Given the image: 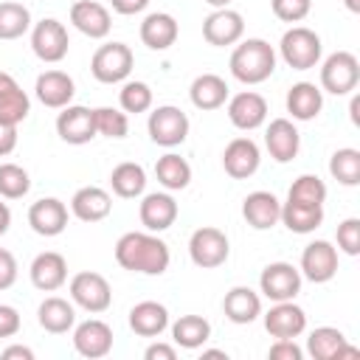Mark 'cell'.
Here are the masks:
<instances>
[{"mask_svg": "<svg viewBox=\"0 0 360 360\" xmlns=\"http://www.w3.org/2000/svg\"><path fill=\"white\" fill-rule=\"evenodd\" d=\"M115 262L129 273L160 276L169 270L172 253L169 245L152 231H129L115 242Z\"/></svg>", "mask_w": 360, "mask_h": 360, "instance_id": "cell-1", "label": "cell"}, {"mask_svg": "<svg viewBox=\"0 0 360 360\" xmlns=\"http://www.w3.org/2000/svg\"><path fill=\"white\" fill-rule=\"evenodd\" d=\"M276 70V51L264 39H245L231 53V76L242 84H262Z\"/></svg>", "mask_w": 360, "mask_h": 360, "instance_id": "cell-2", "label": "cell"}, {"mask_svg": "<svg viewBox=\"0 0 360 360\" xmlns=\"http://www.w3.org/2000/svg\"><path fill=\"white\" fill-rule=\"evenodd\" d=\"M278 51H281V59L292 68V70H309L321 62V37L307 28V25H292L290 31H284L281 42H278Z\"/></svg>", "mask_w": 360, "mask_h": 360, "instance_id": "cell-3", "label": "cell"}, {"mask_svg": "<svg viewBox=\"0 0 360 360\" xmlns=\"http://www.w3.org/2000/svg\"><path fill=\"white\" fill-rule=\"evenodd\" d=\"M132 65H135V56H132L129 45H124V42H107V45H101L93 53L90 73L101 84H118V82H127V76L132 73Z\"/></svg>", "mask_w": 360, "mask_h": 360, "instance_id": "cell-4", "label": "cell"}, {"mask_svg": "<svg viewBox=\"0 0 360 360\" xmlns=\"http://www.w3.org/2000/svg\"><path fill=\"white\" fill-rule=\"evenodd\" d=\"M360 82V62L349 51H335L321 65V87L332 96H349Z\"/></svg>", "mask_w": 360, "mask_h": 360, "instance_id": "cell-5", "label": "cell"}, {"mask_svg": "<svg viewBox=\"0 0 360 360\" xmlns=\"http://www.w3.org/2000/svg\"><path fill=\"white\" fill-rule=\"evenodd\" d=\"M188 115L180 110V107H172V104H163V107H155L149 112V121H146V129H149V138L158 143V146H180L186 138H188Z\"/></svg>", "mask_w": 360, "mask_h": 360, "instance_id": "cell-6", "label": "cell"}, {"mask_svg": "<svg viewBox=\"0 0 360 360\" xmlns=\"http://www.w3.org/2000/svg\"><path fill=\"white\" fill-rule=\"evenodd\" d=\"M228 253H231L228 236H225V231H219L214 225L197 228L191 233V239H188V256L202 270H214V267L225 264L228 262Z\"/></svg>", "mask_w": 360, "mask_h": 360, "instance_id": "cell-7", "label": "cell"}, {"mask_svg": "<svg viewBox=\"0 0 360 360\" xmlns=\"http://www.w3.org/2000/svg\"><path fill=\"white\" fill-rule=\"evenodd\" d=\"M70 298H73L76 307L98 315L112 304V290H110V281L101 273L82 270L70 278Z\"/></svg>", "mask_w": 360, "mask_h": 360, "instance_id": "cell-8", "label": "cell"}, {"mask_svg": "<svg viewBox=\"0 0 360 360\" xmlns=\"http://www.w3.org/2000/svg\"><path fill=\"white\" fill-rule=\"evenodd\" d=\"M31 48L37 53V59L48 62V65H56L68 56V48H70V37H68V28L53 20V17H45L34 25L31 31Z\"/></svg>", "mask_w": 360, "mask_h": 360, "instance_id": "cell-9", "label": "cell"}, {"mask_svg": "<svg viewBox=\"0 0 360 360\" xmlns=\"http://www.w3.org/2000/svg\"><path fill=\"white\" fill-rule=\"evenodd\" d=\"M259 287L270 301H292L301 292V270L290 262H270L259 276Z\"/></svg>", "mask_w": 360, "mask_h": 360, "instance_id": "cell-10", "label": "cell"}, {"mask_svg": "<svg viewBox=\"0 0 360 360\" xmlns=\"http://www.w3.org/2000/svg\"><path fill=\"white\" fill-rule=\"evenodd\" d=\"M335 273H338V248L326 239L309 242L301 253V276L315 284H326L335 278Z\"/></svg>", "mask_w": 360, "mask_h": 360, "instance_id": "cell-11", "label": "cell"}, {"mask_svg": "<svg viewBox=\"0 0 360 360\" xmlns=\"http://www.w3.org/2000/svg\"><path fill=\"white\" fill-rule=\"evenodd\" d=\"M56 135H59L65 143H73V146L90 143V141L96 138V118H93V110H90V107H82V104H68V107H62V112L56 115Z\"/></svg>", "mask_w": 360, "mask_h": 360, "instance_id": "cell-12", "label": "cell"}, {"mask_svg": "<svg viewBox=\"0 0 360 360\" xmlns=\"http://www.w3.org/2000/svg\"><path fill=\"white\" fill-rule=\"evenodd\" d=\"M242 34H245V20L233 8H217L202 20V37L214 48L236 45L242 39Z\"/></svg>", "mask_w": 360, "mask_h": 360, "instance_id": "cell-13", "label": "cell"}, {"mask_svg": "<svg viewBox=\"0 0 360 360\" xmlns=\"http://www.w3.org/2000/svg\"><path fill=\"white\" fill-rule=\"evenodd\" d=\"M73 346L82 357L87 360H98V357H107L112 352V329L110 323L98 321V318H90V321H82L76 329H73Z\"/></svg>", "mask_w": 360, "mask_h": 360, "instance_id": "cell-14", "label": "cell"}, {"mask_svg": "<svg viewBox=\"0 0 360 360\" xmlns=\"http://www.w3.org/2000/svg\"><path fill=\"white\" fill-rule=\"evenodd\" d=\"M264 329L270 338H298L307 329V312L292 301H276L264 312Z\"/></svg>", "mask_w": 360, "mask_h": 360, "instance_id": "cell-15", "label": "cell"}, {"mask_svg": "<svg viewBox=\"0 0 360 360\" xmlns=\"http://www.w3.org/2000/svg\"><path fill=\"white\" fill-rule=\"evenodd\" d=\"M228 118L236 129H259L267 118V101L262 93H253V90H242L236 93L233 98H228Z\"/></svg>", "mask_w": 360, "mask_h": 360, "instance_id": "cell-16", "label": "cell"}, {"mask_svg": "<svg viewBox=\"0 0 360 360\" xmlns=\"http://www.w3.org/2000/svg\"><path fill=\"white\" fill-rule=\"evenodd\" d=\"M259 163H262V152L253 138H233L222 152V169L233 180H248L250 174H256Z\"/></svg>", "mask_w": 360, "mask_h": 360, "instance_id": "cell-17", "label": "cell"}, {"mask_svg": "<svg viewBox=\"0 0 360 360\" xmlns=\"http://www.w3.org/2000/svg\"><path fill=\"white\" fill-rule=\"evenodd\" d=\"M28 225L39 236H59L68 228V205L56 197H42L28 208Z\"/></svg>", "mask_w": 360, "mask_h": 360, "instance_id": "cell-18", "label": "cell"}, {"mask_svg": "<svg viewBox=\"0 0 360 360\" xmlns=\"http://www.w3.org/2000/svg\"><path fill=\"white\" fill-rule=\"evenodd\" d=\"M28 273H31V284H34L37 290H42V292H56V290L68 281V262H65L62 253L45 250V253H37V256H34Z\"/></svg>", "mask_w": 360, "mask_h": 360, "instance_id": "cell-19", "label": "cell"}, {"mask_svg": "<svg viewBox=\"0 0 360 360\" xmlns=\"http://www.w3.org/2000/svg\"><path fill=\"white\" fill-rule=\"evenodd\" d=\"M70 22L90 39H104L112 28V17H110L107 6H101L96 0H76L70 6Z\"/></svg>", "mask_w": 360, "mask_h": 360, "instance_id": "cell-20", "label": "cell"}, {"mask_svg": "<svg viewBox=\"0 0 360 360\" xmlns=\"http://www.w3.org/2000/svg\"><path fill=\"white\" fill-rule=\"evenodd\" d=\"M264 146L276 163H290L301 149V135L290 118H273L264 132Z\"/></svg>", "mask_w": 360, "mask_h": 360, "instance_id": "cell-21", "label": "cell"}, {"mask_svg": "<svg viewBox=\"0 0 360 360\" xmlns=\"http://www.w3.org/2000/svg\"><path fill=\"white\" fill-rule=\"evenodd\" d=\"M242 217L256 231H270L281 222V202L273 191H250L242 202Z\"/></svg>", "mask_w": 360, "mask_h": 360, "instance_id": "cell-22", "label": "cell"}, {"mask_svg": "<svg viewBox=\"0 0 360 360\" xmlns=\"http://www.w3.org/2000/svg\"><path fill=\"white\" fill-rule=\"evenodd\" d=\"M307 352L315 360H340V357H357L360 352L346 343V335L335 326H318L307 338Z\"/></svg>", "mask_w": 360, "mask_h": 360, "instance_id": "cell-23", "label": "cell"}, {"mask_svg": "<svg viewBox=\"0 0 360 360\" xmlns=\"http://www.w3.org/2000/svg\"><path fill=\"white\" fill-rule=\"evenodd\" d=\"M177 202L172 194H163V191H155V194H146L141 200V208H138V217H141V225L152 233H160L166 228L174 225L177 219Z\"/></svg>", "mask_w": 360, "mask_h": 360, "instance_id": "cell-24", "label": "cell"}, {"mask_svg": "<svg viewBox=\"0 0 360 360\" xmlns=\"http://www.w3.org/2000/svg\"><path fill=\"white\" fill-rule=\"evenodd\" d=\"M34 93L37 98L51 107V110H62L73 101V93H76V84L73 79L65 73V70H45L37 76V84H34Z\"/></svg>", "mask_w": 360, "mask_h": 360, "instance_id": "cell-25", "label": "cell"}, {"mask_svg": "<svg viewBox=\"0 0 360 360\" xmlns=\"http://www.w3.org/2000/svg\"><path fill=\"white\" fill-rule=\"evenodd\" d=\"M177 34H180V25L166 11H152L141 22V42L152 51H169L177 42Z\"/></svg>", "mask_w": 360, "mask_h": 360, "instance_id": "cell-26", "label": "cell"}, {"mask_svg": "<svg viewBox=\"0 0 360 360\" xmlns=\"http://www.w3.org/2000/svg\"><path fill=\"white\" fill-rule=\"evenodd\" d=\"M112 211V197L98 186H84L70 197V214L82 222H98Z\"/></svg>", "mask_w": 360, "mask_h": 360, "instance_id": "cell-27", "label": "cell"}, {"mask_svg": "<svg viewBox=\"0 0 360 360\" xmlns=\"http://www.w3.org/2000/svg\"><path fill=\"white\" fill-rule=\"evenodd\" d=\"M222 312L231 323H253L262 315V298L250 287H231L222 298Z\"/></svg>", "mask_w": 360, "mask_h": 360, "instance_id": "cell-28", "label": "cell"}, {"mask_svg": "<svg viewBox=\"0 0 360 360\" xmlns=\"http://www.w3.org/2000/svg\"><path fill=\"white\" fill-rule=\"evenodd\" d=\"M129 329L141 338H158L169 329V309L158 301H141L129 309Z\"/></svg>", "mask_w": 360, "mask_h": 360, "instance_id": "cell-29", "label": "cell"}, {"mask_svg": "<svg viewBox=\"0 0 360 360\" xmlns=\"http://www.w3.org/2000/svg\"><path fill=\"white\" fill-rule=\"evenodd\" d=\"M323 110V93L312 82H298L287 90V112L295 121H312Z\"/></svg>", "mask_w": 360, "mask_h": 360, "instance_id": "cell-30", "label": "cell"}, {"mask_svg": "<svg viewBox=\"0 0 360 360\" xmlns=\"http://www.w3.org/2000/svg\"><path fill=\"white\" fill-rule=\"evenodd\" d=\"M37 321H39V326H42L45 332H51V335H65V332L73 329V323H76V309H73L70 301H65V298H59V295H48V298L39 304V309H37Z\"/></svg>", "mask_w": 360, "mask_h": 360, "instance_id": "cell-31", "label": "cell"}, {"mask_svg": "<svg viewBox=\"0 0 360 360\" xmlns=\"http://www.w3.org/2000/svg\"><path fill=\"white\" fill-rule=\"evenodd\" d=\"M188 98H191V104L197 110H219L228 101V84L217 73H202V76H197L191 82Z\"/></svg>", "mask_w": 360, "mask_h": 360, "instance_id": "cell-32", "label": "cell"}, {"mask_svg": "<svg viewBox=\"0 0 360 360\" xmlns=\"http://www.w3.org/2000/svg\"><path fill=\"white\" fill-rule=\"evenodd\" d=\"M281 222L292 233H312L323 222V205H307V202H281Z\"/></svg>", "mask_w": 360, "mask_h": 360, "instance_id": "cell-33", "label": "cell"}, {"mask_svg": "<svg viewBox=\"0 0 360 360\" xmlns=\"http://www.w3.org/2000/svg\"><path fill=\"white\" fill-rule=\"evenodd\" d=\"M155 177L163 188L169 191H183L188 183H191V166L186 158L174 155V152H166L163 158H158L155 163Z\"/></svg>", "mask_w": 360, "mask_h": 360, "instance_id": "cell-34", "label": "cell"}, {"mask_svg": "<svg viewBox=\"0 0 360 360\" xmlns=\"http://www.w3.org/2000/svg\"><path fill=\"white\" fill-rule=\"evenodd\" d=\"M110 186H112V191H115L118 197H124V200H135V197H141L143 188H146V172H143L141 163L124 160V163H118V166L112 169V174H110Z\"/></svg>", "mask_w": 360, "mask_h": 360, "instance_id": "cell-35", "label": "cell"}, {"mask_svg": "<svg viewBox=\"0 0 360 360\" xmlns=\"http://www.w3.org/2000/svg\"><path fill=\"white\" fill-rule=\"evenodd\" d=\"M211 338V323L202 315H180L172 323V340L180 349H200Z\"/></svg>", "mask_w": 360, "mask_h": 360, "instance_id": "cell-36", "label": "cell"}, {"mask_svg": "<svg viewBox=\"0 0 360 360\" xmlns=\"http://www.w3.org/2000/svg\"><path fill=\"white\" fill-rule=\"evenodd\" d=\"M31 28V11L22 3H0V39H20Z\"/></svg>", "mask_w": 360, "mask_h": 360, "instance_id": "cell-37", "label": "cell"}, {"mask_svg": "<svg viewBox=\"0 0 360 360\" xmlns=\"http://www.w3.org/2000/svg\"><path fill=\"white\" fill-rule=\"evenodd\" d=\"M329 174L340 183V186H357L360 183V152L352 146L338 149L329 158Z\"/></svg>", "mask_w": 360, "mask_h": 360, "instance_id": "cell-38", "label": "cell"}, {"mask_svg": "<svg viewBox=\"0 0 360 360\" xmlns=\"http://www.w3.org/2000/svg\"><path fill=\"white\" fill-rule=\"evenodd\" d=\"M28 112H31L28 93H25L17 82L0 93V121H3V124H14V127H17L20 121L28 118Z\"/></svg>", "mask_w": 360, "mask_h": 360, "instance_id": "cell-39", "label": "cell"}, {"mask_svg": "<svg viewBox=\"0 0 360 360\" xmlns=\"http://www.w3.org/2000/svg\"><path fill=\"white\" fill-rule=\"evenodd\" d=\"M287 200L307 202V205H323L326 202V183L318 174H301V177L292 180Z\"/></svg>", "mask_w": 360, "mask_h": 360, "instance_id": "cell-40", "label": "cell"}, {"mask_svg": "<svg viewBox=\"0 0 360 360\" xmlns=\"http://www.w3.org/2000/svg\"><path fill=\"white\" fill-rule=\"evenodd\" d=\"M93 118H96V135H104V138H127V132H129V118H127L124 110L96 107L93 110Z\"/></svg>", "mask_w": 360, "mask_h": 360, "instance_id": "cell-41", "label": "cell"}, {"mask_svg": "<svg viewBox=\"0 0 360 360\" xmlns=\"http://www.w3.org/2000/svg\"><path fill=\"white\" fill-rule=\"evenodd\" d=\"M31 188V177L22 166L17 163H0V197L6 200H20Z\"/></svg>", "mask_w": 360, "mask_h": 360, "instance_id": "cell-42", "label": "cell"}, {"mask_svg": "<svg viewBox=\"0 0 360 360\" xmlns=\"http://www.w3.org/2000/svg\"><path fill=\"white\" fill-rule=\"evenodd\" d=\"M118 101H121V110L124 112H146L152 107V90L146 82H124L121 93H118Z\"/></svg>", "mask_w": 360, "mask_h": 360, "instance_id": "cell-43", "label": "cell"}, {"mask_svg": "<svg viewBox=\"0 0 360 360\" xmlns=\"http://www.w3.org/2000/svg\"><path fill=\"white\" fill-rule=\"evenodd\" d=\"M338 248L346 256H357L360 253V219L349 217L338 225Z\"/></svg>", "mask_w": 360, "mask_h": 360, "instance_id": "cell-44", "label": "cell"}, {"mask_svg": "<svg viewBox=\"0 0 360 360\" xmlns=\"http://www.w3.org/2000/svg\"><path fill=\"white\" fill-rule=\"evenodd\" d=\"M270 6L281 22H301L309 14L312 0H270Z\"/></svg>", "mask_w": 360, "mask_h": 360, "instance_id": "cell-45", "label": "cell"}, {"mask_svg": "<svg viewBox=\"0 0 360 360\" xmlns=\"http://www.w3.org/2000/svg\"><path fill=\"white\" fill-rule=\"evenodd\" d=\"M273 360H301L304 357V349L292 340V338H278L273 346H270V352H267Z\"/></svg>", "mask_w": 360, "mask_h": 360, "instance_id": "cell-46", "label": "cell"}, {"mask_svg": "<svg viewBox=\"0 0 360 360\" xmlns=\"http://www.w3.org/2000/svg\"><path fill=\"white\" fill-rule=\"evenodd\" d=\"M20 326H22L20 312L11 304H0V338H14Z\"/></svg>", "mask_w": 360, "mask_h": 360, "instance_id": "cell-47", "label": "cell"}, {"mask_svg": "<svg viewBox=\"0 0 360 360\" xmlns=\"http://www.w3.org/2000/svg\"><path fill=\"white\" fill-rule=\"evenodd\" d=\"M17 259L11 250L0 248V290H8L14 281H17Z\"/></svg>", "mask_w": 360, "mask_h": 360, "instance_id": "cell-48", "label": "cell"}, {"mask_svg": "<svg viewBox=\"0 0 360 360\" xmlns=\"http://www.w3.org/2000/svg\"><path fill=\"white\" fill-rule=\"evenodd\" d=\"M17 146V127L14 124H3L0 121V158L11 155Z\"/></svg>", "mask_w": 360, "mask_h": 360, "instance_id": "cell-49", "label": "cell"}, {"mask_svg": "<svg viewBox=\"0 0 360 360\" xmlns=\"http://www.w3.org/2000/svg\"><path fill=\"white\" fill-rule=\"evenodd\" d=\"M146 360H174L177 357V349L169 346V343H149L146 352H143Z\"/></svg>", "mask_w": 360, "mask_h": 360, "instance_id": "cell-50", "label": "cell"}, {"mask_svg": "<svg viewBox=\"0 0 360 360\" xmlns=\"http://www.w3.org/2000/svg\"><path fill=\"white\" fill-rule=\"evenodd\" d=\"M110 6H112V11H118L124 17H132V14H141L149 6V0H110Z\"/></svg>", "mask_w": 360, "mask_h": 360, "instance_id": "cell-51", "label": "cell"}, {"mask_svg": "<svg viewBox=\"0 0 360 360\" xmlns=\"http://www.w3.org/2000/svg\"><path fill=\"white\" fill-rule=\"evenodd\" d=\"M3 360H34V352L28 349V346H8V349H3V354H0Z\"/></svg>", "mask_w": 360, "mask_h": 360, "instance_id": "cell-52", "label": "cell"}, {"mask_svg": "<svg viewBox=\"0 0 360 360\" xmlns=\"http://www.w3.org/2000/svg\"><path fill=\"white\" fill-rule=\"evenodd\" d=\"M8 225H11V211L6 202H0V236L8 231Z\"/></svg>", "mask_w": 360, "mask_h": 360, "instance_id": "cell-53", "label": "cell"}, {"mask_svg": "<svg viewBox=\"0 0 360 360\" xmlns=\"http://www.w3.org/2000/svg\"><path fill=\"white\" fill-rule=\"evenodd\" d=\"M357 110H360V96H352V104H349V112H352V124H354V127L360 124V112H357Z\"/></svg>", "mask_w": 360, "mask_h": 360, "instance_id": "cell-54", "label": "cell"}, {"mask_svg": "<svg viewBox=\"0 0 360 360\" xmlns=\"http://www.w3.org/2000/svg\"><path fill=\"white\" fill-rule=\"evenodd\" d=\"M14 82H17V79H14V76H11V73H6V70H0V93H3V90H6V87H11V84H14Z\"/></svg>", "mask_w": 360, "mask_h": 360, "instance_id": "cell-55", "label": "cell"}, {"mask_svg": "<svg viewBox=\"0 0 360 360\" xmlns=\"http://www.w3.org/2000/svg\"><path fill=\"white\" fill-rule=\"evenodd\" d=\"M343 6H346L352 14H360V0H343Z\"/></svg>", "mask_w": 360, "mask_h": 360, "instance_id": "cell-56", "label": "cell"}, {"mask_svg": "<svg viewBox=\"0 0 360 360\" xmlns=\"http://www.w3.org/2000/svg\"><path fill=\"white\" fill-rule=\"evenodd\" d=\"M205 3H208V6H214V8H228V3H231V0H205Z\"/></svg>", "mask_w": 360, "mask_h": 360, "instance_id": "cell-57", "label": "cell"}]
</instances>
